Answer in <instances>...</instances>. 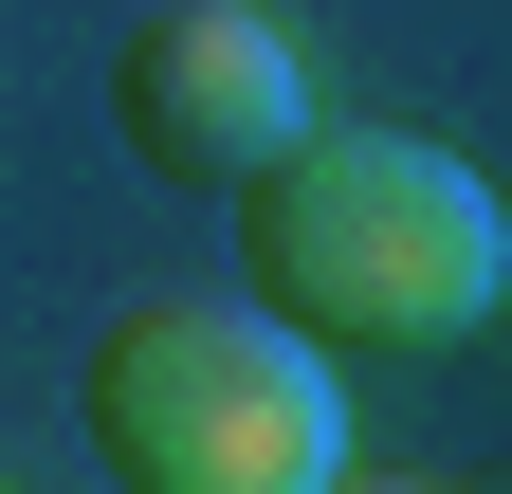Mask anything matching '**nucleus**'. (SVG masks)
<instances>
[{
	"mask_svg": "<svg viewBox=\"0 0 512 494\" xmlns=\"http://www.w3.org/2000/svg\"><path fill=\"white\" fill-rule=\"evenodd\" d=\"M238 257L311 348H458L512 293V202L439 129H311L238 183Z\"/></svg>",
	"mask_w": 512,
	"mask_h": 494,
	"instance_id": "obj_1",
	"label": "nucleus"
},
{
	"mask_svg": "<svg viewBox=\"0 0 512 494\" xmlns=\"http://www.w3.org/2000/svg\"><path fill=\"white\" fill-rule=\"evenodd\" d=\"M92 458L128 494H330L348 476V385L275 293H183V312L92 330Z\"/></svg>",
	"mask_w": 512,
	"mask_h": 494,
	"instance_id": "obj_2",
	"label": "nucleus"
},
{
	"mask_svg": "<svg viewBox=\"0 0 512 494\" xmlns=\"http://www.w3.org/2000/svg\"><path fill=\"white\" fill-rule=\"evenodd\" d=\"M110 110L165 183H256L293 129H311V55L256 19V0H147L110 55Z\"/></svg>",
	"mask_w": 512,
	"mask_h": 494,
	"instance_id": "obj_3",
	"label": "nucleus"
}]
</instances>
